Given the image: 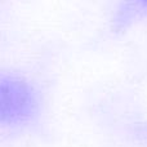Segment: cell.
Masks as SVG:
<instances>
[{
    "instance_id": "obj_1",
    "label": "cell",
    "mask_w": 147,
    "mask_h": 147,
    "mask_svg": "<svg viewBox=\"0 0 147 147\" xmlns=\"http://www.w3.org/2000/svg\"><path fill=\"white\" fill-rule=\"evenodd\" d=\"M35 107V94L27 83L16 78H0V125L26 121Z\"/></svg>"
}]
</instances>
